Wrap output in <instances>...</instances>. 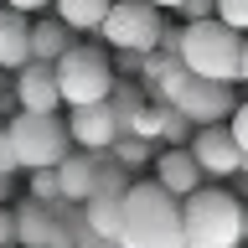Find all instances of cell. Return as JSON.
Instances as JSON below:
<instances>
[{
  "label": "cell",
  "mask_w": 248,
  "mask_h": 248,
  "mask_svg": "<svg viewBox=\"0 0 248 248\" xmlns=\"http://www.w3.org/2000/svg\"><path fill=\"white\" fill-rule=\"evenodd\" d=\"M108 5H114V0H52V11H57L73 31H93V36H98V26H104Z\"/></svg>",
  "instance_id": "15"
},
{
  "label": "cell",
  "mask_w": 248,
  "mask_h": 248,
  "mask_svg": "<svg viewBox=\"0 0 248 248\" xmlns=\"http://www.w3.org/2000/svg\"><path fill=\"white\" fill-rule=\"evenodd\" d=\"M150 170H155V181L166 186V191H176V197H191V191L202 186V176H207V170L197 166L191 145H166V150H155Z\"/></svg>",
  "instance_id": "10"
},
{
  "label": "cell",
  "mask_w": 248,
  "mask_h": 248,
  "mask_svg": "<svg viewBox=\"0 0 248 248\" xmlns=\"http://www.w3.org/2000/svg\"><path fill=\"white\" fill-rule=\"evenodd\" d=\"M5 5H16V11H26V16H36L42 5H52V0H5Z\"/></svg>",
  "instance_id": "25"
},
{
  "label": "cell",
  "mask_w": 248,
  "mask_h": 248,
  "mask_svg": "<svg viewBox=\"0 0 248 248\" xmlns=\"http://www.w3.org/2000/svg\"><path fill=\"white\" fill-rule=\"evenodd\" d=\"M78 248H119V238H98V232H83Z\"/></svg>",
  "instance_id": "24"
},
{
  "label": "cell",
  "mask_w": 248,
  "mask_h": 248,
  "mask_svg": "<svg viewBox=\"0 0 248 248\" xmlns=\"http://www.w3.org/2000/svg\"><path fill=\"white\" fill-rule=\"evenodd\" d=\"M217 16L228 21V26H238L248 36V0H217Z\"/></svg>",
  "instance_id": "19"
},
{
  "label": "cell",
  "mask_w": 248,
  "mask_h": 248,
  "mask_svg": "<svg viewBox=\"0 0 248 248\" xmlns=\"http://www.w3.org/2000/svg\"><path fill=\"white\" fill-rule=\"evenodd\" d=\"M155 5H160V11H181V0H155Z\"/></svg>",
  "instance_id": "28"
},
{
  "label": "cell",
  "mask_w": 248,
  "mask_h": 248,
  "mask_svg": "<svg viewBox=\"0 0 248 248\" xmlns=\"http://www.w3.org/2000/svg\"><path fill=\"white\" fill-rule=\"evenodd\" d=\"M243 243H248V207H243Z\"/></svg>",
  "instance_id": "29"
},
{
  "label": "cell",
  "mask_w": 248,
  "mask_h": 248,
  "mask_svg": "<svg viewBox=\"0 0 248 248\" xmlns=\"http://www.w3.org/2000/svg\"><path fill=\"white\" fill-rule=\"evenodd\" d=\"M119 248H186V222H181V197L155 181H135L124 202V228Z\"/></svg>",
  "instance_id": "1"
},
{
  "label": "cell",
  "mask_w": 248,
  "mask_h": 248,
  "mask_svg": "<svg viewBox=\"0 0 248 248\" xmlns=\"http://www.w3.org/2000/svg\"><path fill=\"white\" fill-rule=\"evenodd\" d=\"M186 145H191L197 166L207 170L212 181L248 170V155H243V145H238V135H232V124H197V135L186 140Z\"/></svg>",
  "instance_id": "8"
},
{
  "label": "cell",
  "mask_w": 248,
  "mask_h": 248,
  "mask_svg": "<svg viewBox=\"0 0 248 248\" xmlns=\"http://www.w3.org/2000/svg\"><path fill=\"white\" fill-rule=\"evenodd\" d=\"M98 42L114 52H160L166 46V11L155 0H114L98 26Z\"/></svg>",
  "instance_id": "5"
},
{
  "label": "cell",
  "mask_w": 248,
  "mask_h": 248,
  "mask_svg": "<svg viewBox=\"0 0 248 248\" xmlns=\"http://www.w3.org/2000/svg\"><path fill=\"white\" fill-rule=\"evenodd\" d=\"M238 83L248 88V36H243V78H238Z\"/></svg>",
  "instance_id": "27"
},
{
  "label": "cell",
  "mask_w": 248,
  "mask_h": 248,
  "mask_svg": "<svg viewBox=\"0 0 248 248\" xmlns=\"http://www.w3.org/2000/svg\"><path fill=\"white\" fill-rule=\"evenodd\" d=\"M0 202H11V170H0Z\"/></svg>",
  "instance_id": "26"
},
{
  "label": "cell",
  "mask_w": 248,
  "mask_h": 248,
  "mask_svg": "<svg viewBox=\"0 0 248 248\" xmlns=\"http://www.w3.org/2000/svg\"><path fill=\"white\" fill-rule=\"evenodd\" d=\"M52 67H57V88H62V104L67 108L98 104V98L114 93V62H108V52L98 42H83V46L73 42Z\"/></svg>",
  "instance_id": "4"
},
{
  "label": "cell",
  "mask_w": 248,
  "mask_h": 248,
  "mask_svg": "<svg viewBox=\"0 0 248 248\" xmlns=\"http://www.w3.org/2000/svg\"><path fill=\"white\" fill-rule=\"evenodd\" d=\"M11 140H16V155H21V166L36 170V166H62L67 155L78 150L73 135H67V119L62 114H42V108H21L11 124Z\"/></svg>",
  "instance_id": "6"
},
{
  "label": "cell",
  "mask_w": 248,
  "mask_h": 248,
  "mask_svg": "<svg viewBox=\"0 0 248 248\" xmlns=\"http://www.w3.org/2000/svg\"><path fill=\"white\" fill-rule=\"evenodd\" d=\"M98 170H104V155H98V150H73V155L57 166L62 202H88V191L98 186Z\"/></svg>",
  "instance_id": "12"
},
{
  "label": "cell",
  "mask_w": 248,
  "mask_h": 248,
  "mask_svg": "<svg viewBox=\"0 0 248 248\" xmlns=\"http://www.w3.org/2000/svg\"><path fill=\"white\" fill-rule=\"evenodd\" d=\"M232 135H238V145H243V155H248V98H238V108H232Z\"/></svg>",
  "instance_id": "23"
},
{
  "label": "cell",
  "mask_w": 248,
  "mask_h": 248,
  "mask_svg": "<svg viewBox=\"0 0 248 248\" xmlns=\"http://www.w3.org/2000/svg\"><path fill=\"white\" fill-rule=\"evenodd\" d=\"M57 202H36L26 197L16 207V248H52V228H57Z\"/></svg>",
  "instance_id": "13"
},
{
  "label": "cell",
  "mask_w": 248,
  "mask_h": 248,
  "mask_svg": "<svg viewBox=\"0 0 248 248\" xmlns=\"http://www.w3.org/2000/svg\"><path fill=\"white\" fill-rule=\"evenodd\" d=\"M186 248H248L243 243V202L222 186H197L181 197Z\"/></svg>",
  "instance_id": "3"
},
{
  "label": "cell",
  "mask_w": 248,
  "mask_h": 248,
  "mask_svg": "<svg viewBox=\"0 0 248 248\" xmlns=\"http://www.w3.org/2000/svg\"><path fill=\"white\" fill-rule=\"evenodd\" d=\"M176 57H181L197 78L238 83V78H243V31L228 26L222 16L181 21V26H176Z\"/></svg>",
  "instance_id": "2"
},
{
  "label": "cell",
  "mask_w": 248,
  "mask_h": 248,
  "mask_svg": "<svg viewBox=\"0 0 248 248\" xmlns=\"http://www.w3.org/2000/svg\"><path fill=\"white\" fill-rule=\"evenodd\" d=\"M67 135H73L78 150H98V155H108V150H114V140L124 135V114L114 108V98L78 104V108H67Z\"/></svg>",
  "instance_id": "7"
},
{
  "label": "cell",
  "mask_w": 248,
  "mask_h": 248,
  "mask_svg": "<svg viewBox=\"0 0 248 248\" xmlns=\"http://www.w3.org/2000/svg\"><path fill=\"white\" fill-rule=\"evenodd\" d=\"M114 160H119V166H129V170H140V166H150L155 160V140H145V135H135V129H124L119 140H114Z\"/></svg>",
  "instance_id": "16"
},
{
  "label": "cell",
  "mask_w": 248,
  "mask_h": 248,
  "mask_svg": "<svg viewBox=\"0 0 248 248\" xmlns=\"http://www.w3.org/2000/svg\"><path fill=\"white\" fill-rule=\"evenodd\" d=\"M108 98H114V108L124 114V129H129V124H135V114L150 104V88H145V83H135V78H114V93H108Z\"/></svg>",
  "instance_id": "17"
},
{
  "label": "cell",
  "mask_w": 248,
  "mask_h": 248,
  "mask_svg": "<svg viewBox=\"0 0 248 248\" xmlns=\"http://www.w3.org/2000/svg\"><path fill=\"white\" fill-rule=\"evenodd\" d=\"M26 197H36V202H62L57 166H36V170H26Z\"/></svg>",
  "instance_id": "18"
},
{
  "label": "cell",
  "mask_w": 248,
  "mask_h": 248,
  "mask_svg": "<svg viewBox=\"0 0 248 248\" xmlns=\"http://www.w3.org/2000/svg\"><path fill=\"white\" fill-rule=\"evenodd\" d=\"M181 21H202V16H217V0H181Z\"/></svg>",
  "instance_id": "22"
},
{
  "label": "cell",
  "mask_w": 248,
  "mask_h": 248,
  "mask_svg": "<svg viewBox=\"0 0 248 248\" xmlns=\"http://www.w3.org/2000/svg\"><path fill=\"white\" fill-rule=\"evenodd\" d=\"M0 170H11V176H26L21 155H16V140H11V129H0Z\"/></svg>",
  "instance_id": "20"
},
{
  "label": "cell",
  "mask_w": 248,
  "mask_h": 248,
  "mask_svg": "<svg viewBox=\"0 0 248 248\" xmlns=\"http://www.w3.org/2000/svg\"><path fill=\"white\" fill-rule=\"evenodd\" d=\"M31 62V16L0 0V73H16Z\"/></svg>",
  "instance_id": "11"
},
{
  "label": "cell",
  "mask_w": 248,
  "mask_h": 248,
  "mask_svg": "<svg viewBox=\"0 0 248 248\" xmlns=\"http://www.w3.org/2000/svg\"><path fill=\"white\" fill-rule=\"evenodd\" d=\"M16 104L21 108H42V114H57L62 108L57 67H52V62H36V57H31L26 67H16Z\"/></svg>",
  "instance_id": "9"
},
{
  "label": "cell",
  "mask_w": 248,
  "mask_h": 248,
  "mask_svg": "<svg viewBox=\"0 0 248 248\" xmlns=\"http://www.w3.org/2000/svg\"><path fill=\"white\" fill-rule=\"evenodd\" d=\"M0 248H16V207L0 202Z\"/></svg>",
  "instance_id": "21"
},
{
  "label": "cell",
  "mask_w": 248,
  "mask_h": 248,
  "mask_svg": "<svg viewBox=\"0 0 248 248\" xmlns=\"http://www.w3.org/2000/svg\"><path fill=\"white\" fill-rule=\"evenodd\" d=\"M73 42H78V31L67 26L57 11H52V16H36V21H31V57H36V62H57Z\"/></svg>",
  "instance_id": "14"
}]
</instances>
